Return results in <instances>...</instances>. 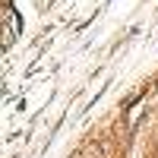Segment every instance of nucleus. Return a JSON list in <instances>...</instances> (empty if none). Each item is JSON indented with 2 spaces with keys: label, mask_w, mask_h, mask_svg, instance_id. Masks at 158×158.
<instances>
[{
  "label": "nucleus",
  "mask_w": 158,
  "mask_h": 158,
  "mask_svg": "<svg viewBox=\"0 0 158 158\" xmlns=\"http://www.w3.org/2000/svg\"><path fill=\"white\" fill-rule=\"evenodd\" d=\"M51 3H54V0H51Z\"/></svg>",
  "instance_id": "nucleus-1"
}]
</instances>
